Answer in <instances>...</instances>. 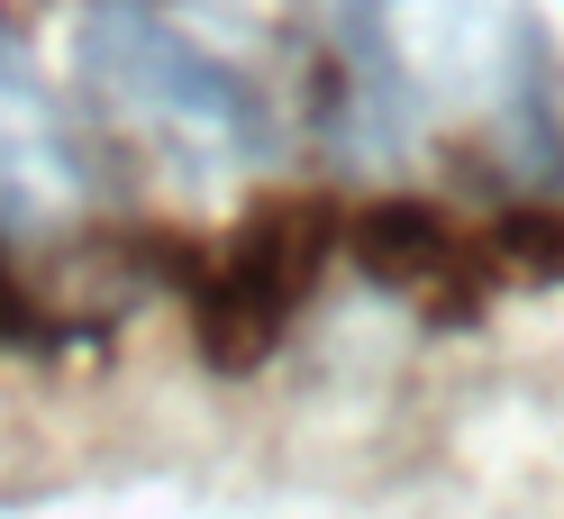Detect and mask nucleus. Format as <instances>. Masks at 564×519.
Listing matches in <instances>:
<instances>
[{"label": "nucleus", "mask_w": 564, "mask_h": 519, "mask_svg": "<svg viewBox=\"0 0 564 519\" xmlns=\"http://www.w3.org/2000/svg\"><path fill=\"white\" fill-rule=\"evenodd\" d=\"M83 74L137 137L192 164L273 155V91L246 55L237 0H91Z\"/></svg>", "instance_id": "nucleus-1"}, {"label": "nucleus", "mask_w": 564, "mask_h": 519, "mask_svg": "<svg viewBox=\"0 0 564 519\" xmlns=\"http://www.w3.org/2000/svg\"><path fill=\"white\" fill-rule=\"evenodd\" d=\"M83 201H91V164L64 100L28 74L19 46H0V228H55Z\"/></svg>", "instance_id": "nucleus-2"}]
</instances>
